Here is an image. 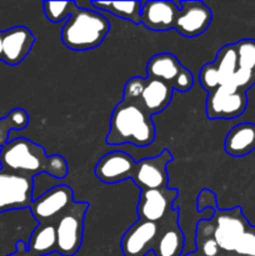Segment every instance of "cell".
Instances as JSON below:
<instances>
[{"label": "cell", "mask_w": 255, "mask_h": 256, "mask_svg": "<svg viewBox=\"0 0 255 256\" xmlns=\"http://www.w3.org/2000/svg\"><path fill=\"white\" fill-rule=\"evenodd\" d=\"M0 168L34 179L36 175L48 174L55 179L66 178L69 166L62 155L45 154L42 145L25 138L12 140L0 149Z\"/></svg>", "instance_id": "obj_1"}, {"label": "cell", "mask_w": 255, "mask_h": 256, "mask_svg": "<svg viewBox=\"0 0 255 256\" xmlns=\"http://www.w3.org/2000/svg\"><path fill=\"white\" fill-rule=\"evenodd\" d=\"M155 139V125L140 102H122L114 108L110 118L106 144H132L148 146Z\"/></svg>", "instance_id": "obj_2"}, {"label": "cell", "mask_w": 255, "mask_h": 256, "mask_svg": "<svg viewBox=\"0 0 255 256\" xmlns=\"http://www.w3.org/2000/svg\"><path fill=\"white\" fill-rule=\"evenodd\" d=\"M109 32L110 24L104 15L75 4L62 28V40L70 50L86 52L99 46Z\"/></svg>", "instance_id": "obj_3"}, {"label": "cell", "mask_w": 255, "mask_h": 256, "mask_svg": "<svg viewBox=\"0 0 255 256\" xmlns=\"http://www.w3.org/2000/svg\"><path fill=\"white\" fill-rule=\"evenodd\" d=\"M89 204L75 202L66 212L58 218L56 252L62 256H74L80 250L84 236V216Z\"/></svg>", "instance_id": "obj_4"}, {"label": "cell", "mask_w": 255, "mask_h": 256, "mask_svg": "<svg viewBox=\"0 0 255 256\" xmlns=\"http://www.w3.org/2000/svg\"><path fill=\"white\" fill-rule=\"evenodd\" d=\"M210 220L215 242L224 252H234L240 238L250 226L240 208H232L230 210L216 209Z\"/></svg>", "instance_id": "obj_5"}, {"label": "cell", "mask_w": 255, "mask_h": 256, "mask_svg": "<svg viewBox=\"0 0 255 256\" xmlns=\"http://www.w3.org/2000/svg\"><path fill=\"white\" fill-rule=\"evenodd\" d=\"M248 105L246 92L234 85H222L209 92L205 112L210 120L234 119L245 112Z\"/></svg>", "instance_id": "obj_6"}, {"label": "cell", "mask_w": 255, "mask_h": 256, "mask_svg": "<svg viewBox=\"0 0 255 256\" xmlns=\"http://www.w3.org/2000/svg\"><path fill=\"white\" fill-rule=\"evenodd\" d=\"M34 180L0 169V212L30 208Z\"/></svg>", "instance_id": "obj_7"}, {"label": "cell", "mask_w": 255, "mask_h": 256, "mask_svg": "<svg viewBox=\"0 0 255 256\" xmlns=\"http://www.w3.org/2000/svg\"><path fill=\"white\" fill-rule=\"evenodd\" d=\"M75 202L72 189L68 185H58L32 200L30 212L40 224L50 222L64 214Z\"/></svg>", "instance_id": "obj_8"}, {"label": "cell", "mask_w": 255, "mask_h": 256, "mask_svg": "<svg viewBox=\"0 0 255 256\" xmlns=\"http://www.w3.org/2000/svg\"><path fill=\"white\" fill-rule=\"evenodd\" d=\"M179 195L176 189H144L140 192L138 202L139 220L150 222H162L168 215L172 214V202Z\"/></svg>", "instance_id": "obj_9"}, {"label": "cell", "mask_w": 255, "mask_h": 256, "mask_svg": "<svg viewBox=\"0 0 255 256\" xmlns=\"http://www.w3.org/2000/svg\"><path fill=\"white\" fill-rule=\"evenodd\" d=\"M179 14L174 29L185 38H195L204 34L210 26L212 12L202 2L182 0L179 2Z\"/></svg>", "instance_id": "obj_10"}, {"label": "cell", "mask_w": 255, "mask_h": 256, "mask_svg": "<svg viewBox=\"0 0 255 256\" xmlns=\"http://www.w3.org/2000/svg\"><path fill=\"white\" fill-rule=\"evenodd\" d=\"M172 162V155L169 150H162L158 156L140 160L136 164L132 180L142 190L168 188L169 175L166 166Z\"/></svg>", "instance_id": "obj_11"}, {"label": "cell", "mask_w": 255, "mask_h": 256, "mask_svg": "<svg viewBox=\"0 0 255 256\" xmlns=\"http://www.w3.org/2000/svg\"><path fill=\"white\" fill-rule=\"evenodd\" d=\"M160 234V222L138 220L125 232L122 238L124 256H145L152 252Z\"/></svg>", "instance_id": "obj_12"}, {"label": "cell", "mask_w": 255, "mask_h": 256, "mask_svg": "<svg viewBox=\"0 0 255 256\" xmlns=\"http://www.w3.org/2000/svg\"><path fill=\"white\" fill-rule=\"evenodd\" d=\"M138 162L124 152H112L100 158L94 174L105 184H116L132 179Z\"/></svg>", "instance_id": "obj_13"}, {"label": "cell", "mask_w": 255, "mask_h": 256, "mask_svg": "<svg viewBox=\"0 0 255 256\" xmlns=\"http://www.w3.org/2000/svg\"><path fill=\"white\" fill-rule=\"evenodd\" d=\"M172 0H149L142 2L140 20L152 32H168L174 29L180 6Z\"/></svg>", "instance_id": "obj_14"}, {"label": "cell", "mask_w": 255, "mask_h": 256, "mask_svg": "<svg viewBox=\"0 0 255 256\" xmlns=\"http://www.w3.org/2000/svg\"><path fill=\"white\" fill-rule=\"evenodd\" d=\"M35 44V36L29 28L14 26L2 32V60L5 64H20Z\"/></svg>", "instance_id": "obj_15"}, {"label": "cell", "mask_w": 255, "mask_h": 256, "mask_svg": "<svg viewBox=\"0 0 255 256\" xmlns=\"http://www.w3.org/2000/svg\"><path fill=\"white\" fill-rule=\"evenodd\" d=\"M179 210L174 209L160 222V234L152 249L155 256H182L185 239L182 230L178 225Z\"/></svg>", "instance_id": "obj_16"}, {"label": "cell", "mask_w": 255, "mask_h": 256, "mask_svg": "<svg viewBox=\"0 0 255 256\" xmlns=\"http://www.w3.org/2000/svg\"><path fill=\"white\" fill-rule=\"evenodd\" d=\"M224 150L228 155L242 158L255 150V124L242 122L229 130L225 136Z\"/></svg>", "instance_id": "obj_17"}, {"label": "cell", "mask_w": 255, "mask_h": 256, "mask_svg": "<svg viewBox=\"0 0 255 256\" xmlns=\"http://www.w3.org/2000/svg\"><path fill=\"white\" fill-rule=\"evenodd\" d=\"M148 79V78H146ZM172 85L156 79H148L146 86L142 92L140 104L142 105L149 115H155L158 112H162L165 108L170 104L172 99Z\"/></svg>", "instance_id": "obj_18"}, {"label": "cell", "mask_w": 255, "mask_h": 256, "mask_svg": "<svg viewBox=\"0 0 255 256\" xmlns=\"http://www.w3.org/2000/svg\"><path fill=\"white\" fill-rule=\"evenodd\" d=\"M182 68L184 66L175 55L170 54V52H162V54L152 56L148 62L146 78L148 79L162 80L172 86Z\"/></svg>", "instance_id": "obj_19"}, {"label": "cell", "mask_w": 255, "mask_h": 256, "mask_svg": "<svg viewBox=\"0 0 255 256\" xmlns=\"http://www.w3.org/2000/svg\"><path fill=\"white\" fill-rule=\"evenodd\" d=\"M28 250L36 256L56 252V228L54 222H42L34 229L28 242Z\"/></svg>", "instance_id": "obj_20"}, {"label": "cell", "mask_w": 255, "mask_h": 256, "mask_svg": "<svg viewBox=\"0 0 255 256\" xmlns=\"http://www.w3.org/2000/svg\"><path fill=\"white\" fill-rule=\"evenodd\" d=\"M90 6H92L94 12L102 10L118 18L142 24L140 15H142V2H89Z\"/></svg>", "instance_id": "obj_21"}, {"label": "cell", "mask_w": 255, "mask_h": 256, "mask_svg": "<svg viewBox=\"0 0 255 256\" xmlns=\"http://www.w3.org/2000/svg\"><path fill=\"white\" fill-rule=\"evenodd\" d=\"M218 75H219L220 86L232 85V80L238 70V52L235 44H229L222 46L218 52L216 58L212 62Z\"/></svg>", "instance_id": "obj_22"}, {"label": "cell", "mask_w": 255, "mask_h": 256, "mask_svg": "<svg viewBox=\"0 0 255 256\" xmlns=\"http://www.w3.org/2000/svg\"><path fill=\"white\" fill-rule=\"evenodd\" d=\"M195 244H196V252H199L202 256H220L222 254V249L212 235V220H202L198 224Z\"/></svg>", "instance_id": "obj_23"}, {"label": "cell", "mask_w": 255, "mask_h": 256, "mask_svg": "<svg viewBox=\"0 0 255 256\" xmlns=\"http://www.w3.org/2000/svg\"><path fill=\"white\" fill-rule=\"evenodd\" d=\"M29 124V114L22 108L12 109L6 116L0 119V149L6 145L10 130H22Z\"/></svg>", "instance_id": "obj_24"}, {"label": "cell", "mask_w": 255, "mask_h": 256, "mask_svg": "<svg viewBox=\"0 0 255 256\" xmlns=\"http://www.w3.org/2000/svg\"><path fill=\"white\" fill-rule=\"evenodd\" d=\"M238 52V66L239 69L254 72L255 69V40L242 39L235 42Z\"/></svg>", "instance_id": "obj_25"}, {"label": "cell", "mask_w": 255, "mask_h": 256, "mask_svg": "<svg viewBox=\"0 0 255 256\" xmlns=\"http://www.w3.org/2000/svg\"><path fill=\"white\" fill-rule=\"evenodd\" d=\"M75 2H44L45 18L50 22H60L70 16Z\"/></svg>", "instance_id": "obj_26"}, {"label": "cell", "mask_w": 255, "mask_h": 256, "mask_svg": "<svg viewBox=\"0 0 255 256\" xmlns=\"http://www.w3.org/2000/svg\"><path fill=\"white\" fill-rule=\"evenodd\" d=\"M148 79L142 76H134L128 80L124 85V95L122 102H140L142 92L146 86Z\"/></svg>", "instance_id": "obj_27"}, {"label": "cell", "mask_w": 255, "mask_h": 256, "mask_svg": "<svg viewBox=\"0 0 255 256\" xmlns=\"http://www.w3.org/2000/svg\"><path fill=\"white\" fill-rule=\"evenodd\" d=\"M199 80L202 89H204L208 94L214 92L215 89H218V88L220 86L219 75H218V72L212 62L202 65V68L200 69Z\"/></svg>", "instance_id": "obj_28"}, {"label": "cell", "mask_w": 255, "mask_h": 256, "mask_svg": "<svg viewBox=\"0 0 255 256\" xmlns=\"http://www.w3.org/2000/svg\"><path fill=\"white\" fill-rule=\"evenodd\" d=\"M234 252L239 256H255V228L250 225L240 238Z\"/></svg>", "instance_id": "obj_29"}, {"label": "cell", "mask_w": 255, "mask_h": 256, "mask_svg": "<svg viewBox=\"0 0 255 256\" xmlns=\"http://www.w3.org/2000/svg\"><path fill=\"white\" fill-rule=\"evenodd\" d=\"M192 85H194V76H192V72L184 66L182 72H180L178 79L175 80L172 89L178 90L180 92H186L192 89Z\"/></svg>", "instance_id": "obj_30"}, {"label": "cell", "mask_w": 255, "mask_h": 256, "mask_svg": "<svg viewBox=\"0 0 255 256\" xmlns=\"http://www.w3.org/2000/svg\"><path fill=\"white\" fill-rule=\"evenodd\" d=\"M198 205V212H204L206 208H212V210H216V196L214 192L209 189H204L199 192L196 200Z\"/></svg>", "instance_id": "obj_31"}, {"label": "cell", "mask_w": 255, "mask_h": 256, "mask_svg": "<svg viewBox=\"0 0 255 256\" xmlns=\"http://www.w3.org/2000/svg\"><path fill=\"white\" fill-rule=\"evenodd\" d=\"M6 256H36V255L32 254V252L28 250L26 244H25L22 240H19V242H16V244H15V252H12V254L6 255Z\"/></svg>", "instance_id": "obj_32"}, {"label": "cell", "mask_w": 255, "mask_h": 256, "mask_svg": "<svg viewBox=\"0 0 255 256\" xmlns=\"http://www.w3.org/2000/svg\"><path fill=\"white\" fill-rule=\"evenodd\" d=\"M2 60V32H0V62Z\"/></svg>", "instance_id": "obj_33"}, {"label": "cell", "mask_w": 255, "mask_h": 256, "mask_svg": "<svg viewBox=\"0 0 255 256\" xmlns=\"http://www.w3.org/2000/svg\"><path fill=\"white\" fill-rule=\"evenodd\" d=\"M182 256H202V255L200 254L199 252H188V254H185Z\"/></svg>", "instance_id": "obj_34"}]
</instances>
